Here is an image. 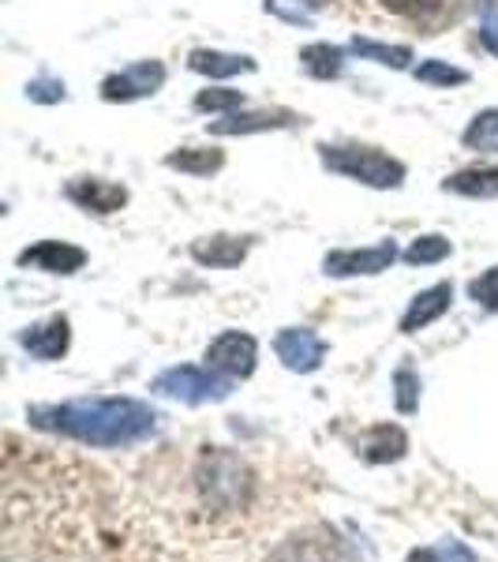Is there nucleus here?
Returning <instances> with one entry per match:
<instances>
[{"mask_svg":"<svg viewBox=\"0 0 498 562\" xmlns=\"http://www.w3.org/2000/svg\"><path fill=\"white\" fill-rule=\"evenodd\" d=\"M31 424L87 447H135L158 435L161 413L135 397H79L65 405H34Z\"/></svg>","mask_w":498,"mask_h":562,"instance_id":"f257e3e1","label":"nucleus"},{"mask_svg":"<svg viewBox=\"0 0 498 562\" xmlns=\"http://www.w3.org/2000/svg\"><path fill=\"white\" fill-rule=\"evenodd\" d=\"M319 158L330 173L360 180L367 188H397L405 180V166L371 147H319Z\"/></svg>","mask_w":498,"mask_h":562,"instance_id":"f03ea898","label":"nucleus"},{"mask_svg":"<svg viewBox=\"0 0 498 562\" xmlns=\"http://www.w3.org/2000/svg\"><path fill=\"white\" fill-rule=\"evenodd\" d=\"M154 394L177 397L184 405H206V402H225L233 394V379L222 375L214 368H169L154 379Z\"/></svg>","mask_w":498,"mask_h":562,"instance_id":"7ed1b4c3","label":"nucleus"},{"mask_svg":"<svg viewBox=\"0 0 498 562\" xmlns=\"http://www.w3.org/2000/svg\"><path fill=\"white\" fill-rule=\"evenodd\" d=\"M199 487H203V498L211 506H222V510H233L248 498L251 476L248 465L240 458L225 454V450H211L199 465Z\"/></svg>","mask_w":498,"mask_h":562,"instance_id":"20e7f679","label":"nucleus"},{"mask_svg":"<svg viewBox=\"0 0 498 562\" xmlns=\"http://www.w3.org/2000/svg\"><path fill=\"white\" fill-rule=\"evenodd\" d=\"M256 357H259V346L251 334H240V330H225L217 334L206 349V368L222 371L229 379H248L256 371Z\"/></svg>","mask_w":498,"mask_h":562,"instance_id":"39448f33","label":"nucleus"},{"mask_svg":"<svg viewBox=\"0 0 498 562\" xmlns=\"http://www.w3.org/2000/svg\"><path fill=\"white\" fill-rule=\"evenodd\" d=\"M397 259L394 240H383L375 248H349V251H330L322 259V270L330 278H356V274H383Z\"/></svg>","mask_w":498,"mask_h":562,"instance_id":"423d86ee","label":"nucleus"},{"mask_svg":"<svg viewBox=\"0 0 498 562\" xmlns=\"http://www.w3.org/2000/svg\"><path fill=\"white\" fill-rule=\"evenodd\" d=\"M166 83V68L158 60H139V65L116 71L102 83V98L105 102H139V98H150L154 90H161Z\"/></svg>","mask_w":498,"mask_h":562,"instance_id":"0eeeda50","label":"nucleus"},{"mask_svg":"<svg viewBox=\"0 0 498 562\" xmlns=\"http://www.w3.org/2000/svg\"><path fill=\"white\" fill-rule=\"evenodd\" d=\"M68 199L76 206H83V211L116 214L124 203H128V188L113 184V180H102V177H79L68 184Z\"/></svg>","mask_w":498,"mask_h":562,"instance_id":"6e6552de","label":"nucleus"},{"mask_svg":"<svg viewBox=\"0 0 498 562\" xmlns=\"http://www.w3.org/2000/svg\"><path fill=\"white\" fill-rule=\"evenodd\" d=\"M274 352L278 360L288 368V371H315L322 364L326 357V346L315 338L312 330H301V326H288L274 338Z\"/></svg>","mask_w":498,"mask_h":562,"instance_id":"1a4fd4ad","label":"nucleus"},{"mask_svg":"<svg viewBox=\"0 0 498 562\" xmlns=\"http://www.w3.org/2000/svg\"><path fill=\"white\" fill-rule=\"evenodd\" d=\"M83 262H87V251L65 240H42L20 256V267L45 270V274H76Z\"/></svg>","mask_w":498,"mask_h":562,"instance_id":"9d476101","label":"nucleus"},{"mask_svg":"<svg viewBox=\"0 0 498 562\" xmlns=\"http://www.w3.org/2000/svg\"><path fill=\"white\" fill-rule=\"evenodd\" d=\"M23 349L31 352V357L38 360H60L68 352V341H71V326L65 315H53V319L45 323H34L26 326V330L20 334Z\"/></svg>","mask_w":498,"mask_h":562,"instance_id":"9b49d317","label":"nucleus"},{"mask_svg":"<svg viewBox=\"0 0 498 562\" xmlns=\"http://www.w3.org/2000/svg\"><path fill=\"white\" fill-rule=\"evenodd\" d=\"M296 124L293 109H256V113H229L211 124L214 135H248V132H274Z\"/></svg>","mask_w":498,"mask_h":562,"instance_id":"f8f14e48","label":"nucleus"},{"mask_svg":"<svg viewBox=\"0 0 498 562\" xmlns=\"http://www.w3.org/2000/svg\"><path fill=\"white\" fill-rule=\"evenodd\" d=\"M450 301H454V285H450V281H439V285L423 289V293L409 304V312L401 315V330L416 334V330H423L428 323L442 319V315L450 312Z\"/></svg>","mask_w":498,"mask_h":562,"instance_id":"ddd939ff","label":"nucleus"},{"mask_svg":"<svg viewBox=\"0 0 498 562\" xmlns=\"http://www.w3.org/2000/svg\"><path fill=\"white\" fill-rule=\"evenodd\" d=\"M405 450H409V439H405L401 428H391V424H378V428H371L364 435V442H360V458L371 461V465H383V461L405 458Z\"/></svg>","mask_w":498,"mask_h":562,"instance_id":"4468645a","label":"nucleus"},{"mask_svg":"<svg viewBox=\"0 0 498 562\" xmlns=\"http://www.w3.org/2000/svg\"><path fill=\"white\" fill-rule=\"evenodd\" d=\"M192 256L195 262L203 267H240L244 256H248V240H237V237H206V240H195L192 244Z\"/></svg>","mask_w":498,"mask_h":562,"instance_id":"2eb2a0df","label":"nucleus"},{"mask_svg":"<svg viewBox=\"0 0 498 562\" xmlns=\"http://www.w3.org/2000/svg\"><path fill=\"white\" fill-rule=\"evenodd\" d=\"M188 68L199 71V76H211V79H229V76H240V71H256V60L237 57V53L195 49L192 57H188Z\"/></svg>","mask_w":498,"mask_h":562,"instance_id":"dca6fc26","label":"nucleus"},{"mask_svg":"<svg viewBox=\"0 0 498 562\" xmlns=\"http://www.w3.org/2000/svg\"><path fill=\"white\" fill-rule=\"evenodd\" d=\"M442 188L454 192V195H465V199H495L498 195V166L461 169V173L442 180Z\"/></svg>","mask_w":498,"mask_h":562,"instance_id":"f3484780","label":"nucleus"},{"mask_svg":"<svg viewBox=\"0 0 498 562\" xmlns=\"http://www.w3.org/2000/svg\"><path fill=\"white\" fill-rule=\"evenodd\" d=\"M166 166L180 169V173H192V177H211L225 166V154L217 147H184V150L169 154Z\"/></svg>","mask_w":498,"mask_h":562,"instance_id":"a211bd4d","label":"nucleus"},{"mask_svg":"<svg viewBox=\"0 0 498 562\" xmlns=\"http://www.w3.org/2000/svg\"><path fill=\"white\" fill-rule=\"evenodd\" d=\"M304 68L312 71L315 79H338L341 68H346V53L338 49V45H307V49L301 53Z\"/></svg>","mask_w":498,"mask_h":562,"instance_id":"6ab92c4d","label":"nucleus"},{"mask_svg":"<svg viewBox=\"0 0 498 562\" xmlns=\"http://www.w3.org/2000/svg\"><path fill=\"white\" fill-rule=\"evenodd\" d=\"M349 49L391 68H409V60H412V49H405V45H383V42H367V38H352Z\"/></svg>","mask_w":498,"mask_h":562,"instance_id":"aec40b11","label":"nucleus"},{"mask_svg":"<svg viewBox=\"0 0 498 562\" xmlns=\"http://www.w3.org/2000/svg\"><path fill=\"white\" fill-rule=\"evenodd\" d=\"M465 147L498 154V109H484L465 128Z\"/></svg>","mask_w":498,"mask_h":562,"instance_id":"412c9836","label":"nucleus"},{"mask_svg":"<svg viewBox=\"0 0 498 562\" xmlns=\"http://www.w3.org/2000/svg\"><path fill=\"white\" fill-rule=\"evenodd\" d=\"M416 79L431 87H461V83H468V71L446 65V60H423V65L416 68Z\"/></svg>","mask_w":498,"mask_h":562,"instance_id":"4be33fe9","label":"nucleus"},{"mask_svg":"<svg viewBox=\"0 0 498 562\" xmlns=\"http://www.w3.org/2000/svg\"><path fill=\"white\" fill-rule=\"evenodd\" d=\"M450 256V240L446 237H420L409 244V251H405V262H412V267H431V262H442Z\"/></svg>","mask_w":498,"mask_h":562,"instance_id":"5701e85b","label":"nucleus"},{"mask_svg":"<svg viewBox=\"0 0 498 562\" xmlns=\"http://www.w3.org/2000/svg\"><path fill=\"white\" fill-rule=\"evenodd\" d=\"M240 105H244L240 90L211 87V90H199L195 94V109H203V113H229V109H240Z\"/></svg>","mask_w":498,"mask_h":562,"instance_id":"b1692460","label":"nucleus"},{"mask_svg":"<svg viewBox=\"0 0 498 562\" xmlns=\"http://www.w3.org/2000/svg\"><path fill=\"white\" fill-rule=\"evenodd\" d=\"M267 562H326V555H322L319 543L293 537V540H285L282 548H278Z\"/></svg>","mask_w":498,"mask_h":562,"instance_id":"393cba45","label":"nucleus"},{"mask_svg":"<svg viewBox=\"0 0 498 562\" xmlns=\"http://www.w3.org/2000/svg\"><path fill=\"white\" fill-rule=\"evenodd\" d=\"M394 386H397V409L416 413V405H420V379H416L409 368H397Z\"/></svg>","mask_w":498,"mask_h":562,"instance_id":"a878e982","label":"nucleus"},{"mask_svg":"<svg viewBox=\"0 0 498 562\" xmlns=\"http://www.w3.org/2000/svg\"><path fill=\"white\" fill-rule=\"evenodd\" d=\"M468 296H473L476 304H484L487 312H498V267L479 274L473 285H468Z\"/></svg>","mask_w":498,"mask_h":562,"instance_id":"bb28decb","label":"nucleus"},{"mask_svg":"<svg viewBox=\"0 0 498 562\" xmlns=\"http://www.w3.org/2000/svg\"><path fill=\"white\" fill-rule=\"evenodd\" d=\"M442 0H383L386 12L394 15H405V20H423V15L439 12Z\"/></svg>","mask_w":498,"mask_h":562,"instance_id":"cd10ccee","label":"nucleus"},{"mask_svg":"<svg viewBox=\"0 0 498 562\" xmlns=\"http://www.w3.org/2000/svg\"><path fill=\"white\" fill-rule=\"evenodd\" d=\"M26 94H31V102H65V83H57V79H34L31 87H26Z\"/></svg>","mask_w":498,"mask_h":562,"instance_id":"c85d7f7f","label":"nucleus"},{"mask_svg":"<svg viewBox=\"0 0 498 562\" xmlns=\"http://www.w3.org/2000/svg\"><path fill=\"white\" fill-rule=\"evenodd\" d=\"M479 38H484L487 49H491L495 57H498V4H491V0L484 4V20H479Z\"/></svg>","mask_w":498,"mask_h":562,"instance_id":"c756f323","label":"nucleus"},{"mask_svg":"<svg viewBox=\"0 0 498 562\" xmlns=\"http://www.w3.org/2000/svg\"><path fill=\"white\" fill-rule=\"evenodd\" d=\"M267 12L282 15V20H288V23H312V15H307L304 8H293L288 0H267Z\"/></svg>","mask_w":498,"mask_h":562,"instance_id":"7c9ffc66","label":"nucleus"},{"mask_svg":"<svg viewBox=\"0 0 498 562\" xmlns=\"http://www.w3.org/2000/svg\"><path fill=\"white\" fill-rule=\"evenodd\" d=\"M442 562H476V555L465 548V543H450V548L442 551Z\"/></svg>","mask_w":498,"mask_h":562,"instance_id":"2f4dec72","label":"nucleus"},{"mask_svg":"<svg viewBox=\"0 0 498 562\" xmlns=\"http://www.w3.org/2000/svg\"><path fill=\"white\" fill-rule=\"evenodd\" d=\"M409 562H442V551H431V548H423V551H412Z\"/></svg>","mask_w":498,"mask_h":562,"instance_id":"473e14b6","label":"nucleus"},{"mask_svg":"<svg viewBox=\"0 0 498 562\" xmlns=\"http://www.w3.org/2000/svg\"><path fill=\"white\" fill-rule=\"evenodd\" d=\"M304 4H312V8H322V4H330V0H304Z\"/></svg>","mask_w":498,"mask_h":562,"instance_id":"72a5a7b5","label":"nucleus"}]
</instances>
